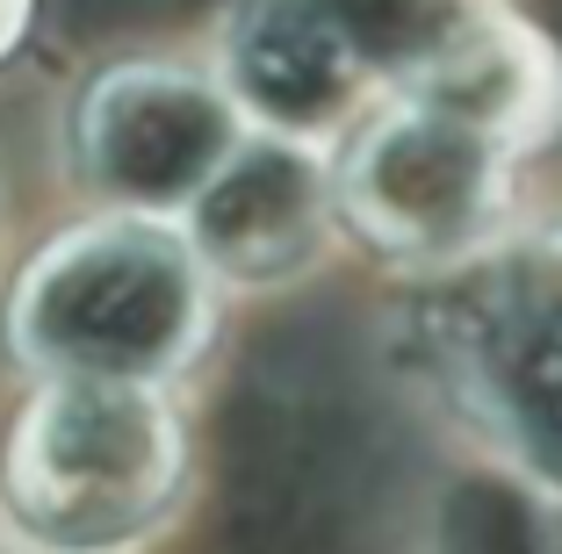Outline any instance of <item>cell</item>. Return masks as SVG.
I'll return each mask as SVG.
<instances>
[{"instance_id": "5b68a950", "label": "cell", "mask_w": 562, "mask_h": 554, "mask_svg": "<svg viewBox=\"0 0 562 554\" xmlns=\"http://www.w3.org/2000/svg\"><path fill=\"white\" fill-rule=\"evenodd\" d=\"M418 325L447 410L519 483L562 497V230H505L432 274Z\"/></svg>"}, {"instance_id": "7a4b0ae2", "label": "cell", "mask_w": 562, "mask_h": 554, "mask_svg": "<svg viewBox=\"0 0 562 554\" xmlns=\"http://www.w3.org/2000/svg\"><path fill=\"white\" fill-rule=\"evenodd\" d=\"M216 325V281L181 224L116 216L50 238L8 295V346L36 382L166 389L195 368Z\"/></svg>"}, {"instance_id": "277c9868", "label": "cell", "mask_w": 562, "mask_h": 554, "mask_svg": "<svg viewBox=\"0 0 562 554\" xmlns=\"http://www.w3.org/2000/svg\"><path fill=\"white\" fill-rule=\"evenodd\" d=\"M181 489V410L131 382H44L0 454V519L30 554H137Z\"/></svg>"}, {"instance_id": "6da1fadb", "label": "cell", "mask_w": 562, "mask_h": 554, "mask_svg": "<svg viewBox=\"0 0 562 554\" xmlns=\"http://www.w3.org/2000/svg\"><path fill=\"white\" fill-rule=\"evenodd\" d=\"M562 131V58L519 15L390 94L339 145V224L397 267L447 274L505 238L519 159Z\"/></svg>"}, {"instance_id": "3957f363", "label": "cell", "mask_w": 562, "mask_h": 554, "mask_svg": "<svg viewBox=\"0 0 562 554\" xmlns=\"http://www.w3.org/2000/svg\"><path fill=\"white\" fill-rule=\"evenodd\" d=\"M505 15V0H238L216 80L260 137L347 145L390 94L440 72Z\"/></svg>"}, {"instance_id": "52a82bcc", "label": "cell", "mask_w": 562, "mask_h": 554, "mask_svg": "<svg viewBox=\"0 0 562 554\" xmlns=\"http://www.w3.org/2000/svg\"><path fill=\"white\" fill-rule=\"evenodd\" d=\"M181 230L216 289H281L339 230V188L311 145L252 131L246 151L210 180V195L181 216Z\"/></svg>"}, {"instance_id": "8992f818", "label": "cell", "mask_w": 562, "mask_h": 554, "mask_svg": "<svg viewBox=\"0 0 562 554\" xmlns=\"http://www.w3.org/2000/svg\"><path fill=\"white\" fill-rule=\"evenodd\" d=\"M246 137L252 123L232 87L173 58L109 66L72 115V159L101 210L159 216V224H181L210 195V180L246 151Z\"/></svg>"}, {"instance_id": "ba28073f", "label": "cell", "mask_w": 562, "mask_h": 554, "mask_svg": "<svg viewBox=\"0 0 562 554\" xmlns=\"http://www.w3.org/2000/svg\"><path fill=\"white\" fill-rule=\"evenodd\" d=\"M30 22H36V0H0V66L30 44Z\"/></svg>"}]
</instances>
